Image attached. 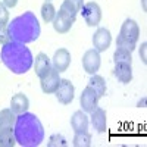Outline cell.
Here are the masks:
<instances>
[{
  "label": "cell",
  "mask_w": 147,
  "mask_h": 147,
  "mask_svg": "<svg viewBox=\"0 0 147 147\" xmlns=\"http://www.w3.org/2000/svg\"><path fill=\"white\" fill-rule=\"evenodd\" d=\"M13 136L16 143L22 147H37L44 140V128L34 113L25 112L16 116Z\"/></svg>",
  "instance_id": "1"
},
{
  "label": "cell",
  "mask_w": 147,
  "mask_h": 147,
  "mask_svg": "<svg viewBox=\"0 0 147 147\" xmlns=\"http://www.w3.org/2000/svg\"><path fill=\"white\" fill-rule=\"evenodd\" d=\"M0 59L9 71L18 74V75L28 72L34 65V57L31 50L24 43L15 40L3 44L2 52H0Z\"/></svg>",
  "instance_id": "2"
},
{
  "label": "cell",
  "mask_w": 147,
  "mask_h": 147,
  "mask_svg": "<svg viewBox=\"0 0 147 147\" xmlns=\"http://www.w3.org/2000/svg\"><path fill=\"white\" fill-rule=\"evenodd\" d=\"M7 28L12 40L24 44L35 41L41 32L38 19L32 12H24L22 15L13 18L10 24H7Z\"/></svg>",
  "instance_id": "3"
},
{
  "label": "cell",
  "mask_w": 147,
  "mask_h": 147,
  "mask_svg": "<svg viewBox=\"0 0 147 147\" xmlns=\"http://www.w3.org/2000/svg\"><path fill=\"white\" fill-rule=\"evenodd\" d=\"M138 37H140L138 24L134 19H125V22L122 24V27H121V32L118 35L116 47L125 49V50L132 53L136 50V44L138 41Z\"/></svg>",
  "instance_id": "4"
},
{
  "label": "cell",
  "mask_w": 147,
  "mask_h": 147,
  "mask_svg": "<svg viewBox=\"0 0 147 147\" xmlns=\"http://www.w3.org/2000/svg\"><path fill=\"white\" fill-rule=\"evenodd\" d=\"M16 113L12 109L0 110V147H13L16 144L13 136V125Z\"/></svg>",
  "instance_id": "5"
},
{
  "label": "cell",
  "mask_w": 147,
  "mask_h": 147,
  "mask_svg": "<svg viewBox=\"0 0 147 147\" xmlns=\"http://www.w3.org/2000/svg\"><path fill=\"white\" fill-rule=\"evenodd\" d=\"M81 13H82V18L88 27L99 25V22L102 21V9L96 2L84 3L81 7Z\"/></svg>",
  "instance_id": "6"
},
{
  "label": "cell",
  "mask_w": 147,
  "mask_h": 147,
  "mask_svg": "<svg viewBox=\"0 0 147 147\" xmlns=\"http://www.w3.org/2000/svg\"><path fill=\"white\" fill-rule=\"evenodd\" d=\"M40 84H41V90L46 93V94H53L59 84H60V77H59V72L52 66L50 69L47 71V74H44V75L40 78Z\"/></svg>",
  "instance_id": "7"
},
{
  "label": "cell",
  "mask_w": 147,
  "mask_h": 147,
  "mask_svg": "<svg viewBox=\"0 0 147 147\" xmlns=\"http://www.w3.org/2000/svg\"><path fill=\"white\" fill-rule=\"evenodd\" d=\"M102 63V59H100V53L96 50V49H90L84 53L82 56V68L84 71L90 74V75H94V74L99 71Z\"/></svg>",
  "instance_id": "8"
},
{
  "label": "cell",
  "mask_w": 147,
  "mask_h": 147,
  "mask_svg": "<svg viewBox=\"0 0 147 147\" xmlns=\"http://www.w3.org/2000/svg\"><path fill=\"white\" fill-rule=\"evenodd\" d=\"M55 94L59 103L69 105L74 100V96H75V87H74V84L69 80H60V84L57 90L55 91Z\"/></svg>",
  "instance_id": "9"
},
{
  "label": "cell",
  "mask_w": 147,
  "mask_h": 147,
  "mask_svg": "<svg viewBox=\"0 0 147 147\" xmlns=\"http://www.w3.org/2000/svg\"><path fill=\"white\" fill-rule=\"evenodd\" d=\"M75 24V18L68 15L66 12H63L62 9H59V12H56V16L53 19V28L56 32L59 34H66L72 25Z\"/></svg>",
  "instance_id": "10"
},
{
  "label": "cell",
  "mask_w": 147,
  "mask_h": 147,
  "mask_svg": "<svg viewBox=\"0 0 147 147\" xmlns=\"http://www.w3.org/2000/svg\"><path fill=\"white\" fill-rule=\"evenodd\" d=\"M80 103H81V107L84 112H88L91 113L93 110L97 107V103H99V96L97 93L91 88V87H85L81 93V97H80Z\"/></svg>",
  "instance_id": "11"
},
{
  "label": "cell",
  "mask_w": 147,
  "mask_h": 147,
  "mask_svg": "<svg viewBox=\"0 0 147 147\" xmlns=\"http://www.w3.org/2000/svg\"><path fill=\"white\" fill-rule=\"evenodd\" d=\"M110 43H112V35H110V31L107 28H99L94 35H93V46L99 53L106 52Z\"/></svg>",
  "instance_id": "12"
},
{
  "label": "cell",
  "mask_w": 147,
  "mask_h": 147,
  "mask_svg": "<svg viewBox=\"0 0 147 147\" xmlns=\"http://www.w3.org/2000/svg\"><path fill=\"white\" fill-rule=\"evenodd\" d=\"M52 65L59 74L65 72L71 65V53L66 49H59V50H56L55 56L52 57Z\"/></svg>",
  "instance_id": "13"
},
{
  "label": "cell",
  "mask_w": 147,
  "mask_h": 147,
  "mask_svg": "<svg viewBox=\"0 0 147 147\" xmlns=\"http://www.w3.org/2000/svg\"><path fill=\"white\" fill-rule=\"evenodd\" d=\"M91 124L97 132H105L107 127V116H106V110L97 106L93 112H91Z\"/></svg>",
  "instance_id": "14"
},
{
  "label": "cell",
  "mask_w": 147,
  "mask_h": 147,
  "mask_svg": "<svg viewBox=\"0 0 147 147\" xmlns=\"http://www.w3.org/2000/svg\"><path fill=\"white\" fill-rule=\"evenodd\" d=\"M28 107H30V100H28V97L24 93H18V94H15L13 97H12L10 109L13 110L16 115L28 112Z\"/></svg>",
  "instance_id": "15"
},
{
  "label": "cell",
  "mask_w": 147,
  "mask_h": 147,
  "mask_svg": "<svg viewBox=\"0 0 147 147\" xmlns=\"http://www.w3.org/2000/svg\"><path fill=\"white\" fill-rule=\"evenodd\" d=\"M71 127L74 132H82L88 129V116L82 110H77L71 118Z\"/></svg>",
  "instance_id": "16"
},
{
  "label": "cell",
  "mask_w": 147,
  "mask_h": 147,
  "mask_svg": "<svg viewBox=\"0 0 147 147\" xmlns=\"http://www.w3.org/2000/svg\"><path fill=\"white\" fill-rule=\"evenodd\" d=\"M52 68V62L50 57L46 53H38L35 56V63H34V71L38 75V78H41L44 74H47V71Z\"/></svg>",
  "instance_id": "17"
},
{
  "label": "cell",
  "mask_w": 147,
  "mask_h": 147,
  "mask_svg": "<svg viewBox=\"0 0 147 147\" xmlns=\"http://www.w3.org/2000/svg\"><path fill=\"white\" fill-rule=\"evenodd\" d=\"M113 74L122 84H128L132 80V68L128 63H115Z\"/></svg>",
  "instance_id": "18"
},
{
  "label": "cell",
  "mask_w": 147,
  "mask_h": 147,
  "mask_svg": "<svg viewBox=\"0 0 147 147\" xmlns=\"http://www.w3.org/2000/svg\"><path fill=\"white\" fill-rule=\"evenodd\" d=\"M82 5H84V0H63L60 9H62L63 12H66L68 15L77 18V13L81 10Z\"/></svg>",
  "instance_id": "19"
},
{
  "label": "cell",
  "mask_w": 147,
  "mask_h": 147,
  "mask_svg": "<svg viewBox=\"0 0 147 147\" xmlns=\"http://www.w3.org/2000/svg\"><path fill=\"white\" fill-rule=\"evenodd\" d=\"M88 87H91V88L97 93L99 99L106 94V81H105L103 77H100V75H96V74H94V75H91V78H90V81H88Z\"/></svg>",
  "instance_id": "20"
},
{
  "label": "cell",
  "mask_w": 147,
  "mask_h": 147,
  "mask_svg": "<svg viewBox=\"0 0 147 147\" xmlns=\"http://www.w3.org/2000/svg\"><path fill=\"white\" fill-rule=\"evenodd\" d=\"M72 144L75 147H90L91 146V136L88 131L75 132V137L72 140Z\"/></svg>",
  "instance_id": "21"
},
{
  "label": "cell",
  "mask_w": 147,
  "mask_h": 147,
  "mask_svg": "<svg viewBox=\"0 0 147 147\" xmlns=\"http://www.w3.org/2000/svg\"><path fill=\"white\" fill-rule=\"evenodd\" d=\"M113 62L115 63H128L131 65L132 63V56H131V52L125 50V49H116L115 53H113Z\"/></svg>",
  "instance_id": "22"
},
{
  "label": "cell",
  "mask_w": 147,
  "mask_h": 147,
  "mask_svg": "<svg viewBox=\"0 0 147 147\" xmlns=\"http://www.w3.org/2000/svg\"><path fill=\"white\" fill-rule=\"evenodd\" d=\"M55 16H56V9H55V6H53L50 2H44L43 6H41V18H43V21L47 22V24H49V22H53Z\"/></svg>",
  "instance_id": "23"
},
{
  "label": "cell",
  "mask_w": 147,
  "mask_h": 147,
  "mask_svg": "<svg viewBox=\"0 0 147 147\" xmlns=\"http://www.w3.org/2000/svg\"><path fill=\"white\" fill-rule=\"evenodd\" d=\"M49 147H66L68 143H66V138L63 136H60V134H53L49 140Z\"/></svg>",
  "instance_id": "24"
},
{
  "label": "cell",
  "mask_w": 147,
  "mask_h": 147,
  "mask_svg": "<svg viewBox=\"0 0 147 147\" xmlns=\"http://www.w3.org/2000/svg\"><path fill=\"white\" fill-rule=\"evenodd\" d=\"M7 22H9V10L3 5V2H0V27L7 25Z\"/></svg>",
  "instance_id": "25"
},
{
  "label": "cell",
  "mask_w": 147,
  "mask_h": 147,
  "mask_svg": "<svg viewBox=\"0 0 147 147\" xmlns=\"http://www.w3.org/2000/svg\"><path fill=\"white\" fill-rule=\"evenodd\" d=\"M9 41H12V37H10V32H9L7 25L0 27V44H6Z\"/></svg>",
  "instance_id": "26"
},
{
  "label": "cell",
  "mask_w": 147,
  "mask_h": 147,
  "mask_svg": "<svg viewBox=\"0 0 147 147\" xmlns=\"http://www.w3.org/2000/svg\"><path fill=\"white\" fill-rule=\"evenodd\" d=\"M146 47H147V44H146V43H143V44H141V49H140V57H141V60H143V63H147V57H146Z\"/></svg>",
  "instance_id": "27"
},
{
  "label": "cell",
  "mask_w": 147,
  "mask_h": 147,
  "mask_svg": "<svg viewBox=\"0 0 147 147\" xmlns=\"http://www.w3.org/2000/svg\"><path fill=\"white\" fill-rule=\"evenodd\" d=\"M2 2H3V5L9 9V7H15L16 3H18V0H2Z\"/></svg>",
  "instance_id": "28"
},
{
  "label": "cell",
  "mask_w": 147,
  "mask_h": 147,
  "mask_svg": "<svg viewBox=\"0 0 147 147\" xmlns=\"http://www.w3.org/2000/svg\"><path fill=\"white\" fill-rule=\"evenodd\" d=\"M144 102H146V100H144V99H143V100H141V102H140V103H138V106H140V107H143V105H144Z\"/></svg>",
  "instance_id": "29"
},
{
  "label": "cell",
  "mask_w": 147,
  "mask_h": 147,
  "mask_svg": "<svg viewBox=\"0 0 147 147\" xmlns=\"http://www.w3.org/2000/svg\"><path fill=\"white\" fill-rule=\"evenodd\" d=\"M46 2H49V0H46Z\"/></svg>",
  "instance_id": "30"
}]
</instances>
